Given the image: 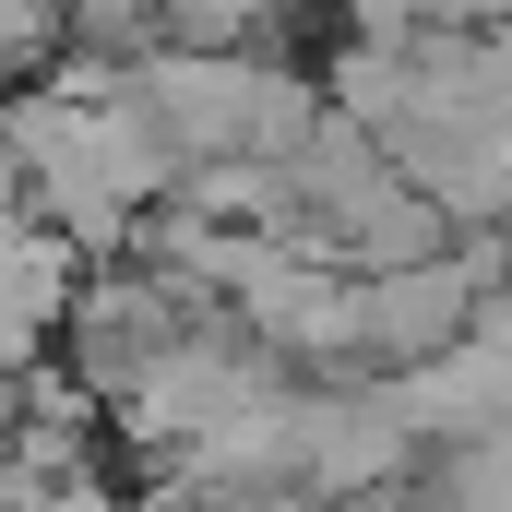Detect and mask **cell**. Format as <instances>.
I'll return each mask as SVG.
<instances>
[{
    "instance_id": "cell-2",
    "label": "cell",
    "mask_w": 512,
    "mask_h": 512,
    "mask_svg": "<svg viewBox=\"0 0 512 512\" xmlns=\"http://www.w3.org/2000/svg\"><path fill=\"white\" fill-rule=\"evenodd\" d=\"M191 322H215V310H191L179 286H155L143 262H96L84 274V298H72V322H60V370L96 393V405H120Z\"/></svg>"
},
{
    "instance_id": "cell-3",
    "label": "cell",
    "mask_w": 512,
    "mask_h": 512,
    "mask_svg": "<svg viewBox=\"0 0 512 512\" xmlns=\"http://www.w3.org/2000/svg\"><path fill=\"white\" fill-rule=\"evenodd\" d=\"M84 274H96V262L72 251L60 227H24V239L0 251V382H36V370L60 358V322H72Z\"/></svg>"
},
{
    "instance_id": "cell-1",
    "label": "cell",
    "mask_w": 512,
    "mask_h": 512,
    "mask_svg": "<svg viewBox=\"0 0 512 512\" xmlns=\"http://www.w3.org/2000/svg\"><path fill=\"white\" fill-rule=\"evenodd\" d=\"M0 131H12V155H24V203H36L84 262H120L131 227L179 191V167L143 143V120H131L108 84H72V72L12 84V96H0Z\"/></svg>"
},
{
    "instance_id": "cell-4",
    "label": "cell",
    "mask_w": 512,
    "mask_h": 512,
    "mask_svg": "<svg viewBox=\"0 0 512 512\" xmlns=\"http://www.w3.org/2000/svg\"><path fill=\"white\" fill-rule=\"evenodd\" d=\"M131 12H167V0H131Z\"/></svg>"
}]
</instances>
